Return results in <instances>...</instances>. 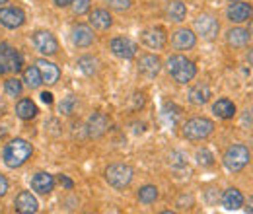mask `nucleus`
Returning a JSON list of instances; mask_svg holds the SVG:
<instances>
[{"label":"nucleus","mask_w":253,"mask_h":214,"mask_svg":"<svg viewBox=\"0 0 253 214\" xmlns=\"http://www.w3.org/2000/svg\"><path fill=\"white\" fill-rule=\"evenodd\" d=\"M160 70H162V61H160L156 55H142L138 59V72L144 74L146 78L158 76Z\"/></svg>","instance_id":"nucleus-15"},{"label":"nucleus","mask_w":253,"mask_h":214,"mask_svg":"<svg viewBox=\"0 0 253 214\" xmlns=\"http://www.w3.org/2000/svg\"><path fill=\"white\" fill-rule=\"evenodd\" d=\"M107 128H109V121H107V117L103 113H92L88 123H86V134L90 138L103 136L107 132Z\"/></svg>","instance_id":"nucleus-13"},{"label":"nucleus","mask_w":253,"mask_h":214,"mask_svg":"<svg viewBox=\"0 0 253 214\" xmlns=\"http://www.w3.org/2000/svg\"><path fill=\"white\" fill-rule=\"evenodd\" d=\"M55 187V177L47 171H39L32 177V189L39 195H49Z\"/></svg>","instance_id":"nucleus-19"},{"label":"nucleus","mask_w":253,"mask_h":214,"mask_svg":"<svg viewBox=\"0 0 253 214\" xmlns=\"http://www.w3.org/2000/svg\"><path fill=\"white\" fill-rule=\"evenodd\" d=\"M90 4H92V0H72V2H70V6H72V12H74L76 16H82V14H86V12L90 10Z\"/></svg>","instance_id":"nucleus-34"},{"label":"nucleus","mask_w":253,"mask_h":214,"mask_svg":"<svg viewBox=\"0 0 253 214\" xmlns=\"http://www.w3.org/2000/svg\"><path fill=\"white\" fill-rule=\"evenodd\" d=\"M8 193V179L4 175H0V197H4Z\"/></svg>","instance_id":"nucleus-37"},{"label":"nucleus","mask_w":253,"mask_h":214,"mask_svg":"<svg viewBox=\"0 0 253 214\" xmlns=\"http://www.w3.org/2000/svg\"><path fill=\"white\" fill-rule=\"evenodd\" d=\"M156 199H158V189L154 185H144L138 191V201L142 205H152V203H156Z\"/></svg>","instance_id":"nucleus-29"},{"label":"nucleus","mask_w":253,"mask_h":214,"mask_svg":"<svg viewBox=\"0 0 253 214\" xmlns=\"http://www.w3.org/2000/svg\"><path fill=\"white\" fill-rule=\"evenodd\" d=\"M4 134H6V128H4V127H0V138H2Z\"/></svg>","instance_id":"nucleus-43"},{"label":"nucleus","mask_w":253,"mask_h":214,"mask_svg":"<svg viewBox=\"0 0 253 214\" xmlns=\"http://www.w3.org/2000/svg\"><path fill=\"white\" fill-rule=\"evenodd\" d=\"M132 177H134V171L126 164H113V166H109L105 170L107 183L111 185V187H115V189H125V187H128L130 181H132Z\"/></svg>","instance_id":"nucleus-5"},{"label":"nucleus","mask_w":253,"mask_h":214,"mask_svg":"<svg viewBox=\"0 0 253 214\" xmlns=\"http://www.w3.org/2000/svg\"><path fill=\"white\" fill-rule=\"evenodd\" d=\"M214 130V123L207 117H193L183 125V136L189 140H203L211 136Z\"/></svg>","instance_id":"nucleus-4"},{"label":"nucleus","mask_w":253,"mask_h":214,"mask_svg":"<svg viewBox=\"0 0 253 214\" xmlns=\"http://www.w3.org/2000/svg\"><path fill=\"white\" fill-rule=\"evenodd\" d=\"M6 2H8V0H0V4H6Z\"/></svg>","instance_id":"nucleus-45"},{"label":"nucleus","mask_w":253,"mask_h":214,"mask_svg":"<svg viewBox=\"0 0 253 214\" xmlns=\"http://www.w3.org/2000/svg\"><path fill=\"white\" fill-rule=\"evenodd\" d=\"M32 152H33V148L28 140H24V138H14V140H10V142L6 144L2 158H4V164H6L8 168H20V166H24V164L30 160Z\"/></svg>","instance_id":"nucleus-1"},{"label":"nucleus","mask_w":253,"mask_h":214,"mask_svg":"<svg viewBox=\"0 0 253 214\" xmlns=\"http://www.w3.org/2000/svg\"><path fill=\"white\" fill-rule=\"evenodd\" d=\"M37 68H39V72H41L43 84L53 86V84L59 82V78H61V70H59V66H57L55 62L47 61V59H39V61H37Z\"/></svg>","instance_id":"nucleus-14"},{"label":"nucleus","mask_w":253,"mask_h":214,"mask_svg":"<svg viewBox=\"0 0 253 214\" xmlns=\"http://www.w3.org/2000/svg\"><path fill=\"white\" fill-rule=\"evenodd\" d=\"M195 31H197L203 39L212 41V39L218 35V31H220V24H218V20H216L214 16L203 14V16H199V18L195 20Z\"/></svg>","instance_id":"nucleus-7"},{"label":"nucleus","mask_w":253,"mask_h":214,"mask_svg":"<svg viewBox=\"0 0 253 214\" xmlns=\"http://www.w3.org/2000/svg\"><path fill=\"white\" fill-rule=\"evenodd\" d=\"M33 45L41 55H47V57H53L59 51V43H57L55 35L49 31H35L33 33Z\"/></svg>","instance_id":"nucleus-8"},{"label":"nucleus","mask_w":253,"mask_h":214,"mask_svg":"<svg viewBox=\"0 0 253 214\" xmlns=\"http://www.w3.org/2000/svg\"><path fill=\"white\" fill-rule=\"evenodd\" d=\"M250 33L253 35V20H252V24H250Z\"/></svg>","instance_id":"nucleus-44"},{"label":"nucleus","mask_w":253,"mask_h":214,"mask_svg":"<svg viewBox=\"0 0 253 214\" xmlns=\"http://www.w3.org/2000/svg\"><path fill=\"white\" fill-rule=\"evenodd\" d=\"M53 2H55L59 8H64V6H70V2H72V0H53Z\"/></svg>","instance_id":"nucleus-40"},{"label":"nucleus","mask_w":253,"mask_h":214,"mask_svg":"<svg viewBox=\"0 0 253 214\" xmlns=\"http://www.w3.org/2000/svg\"><path fill=\"white\" fill-rule=\"evenodd\" d=\"M168 70H169V74L173 76V80L179 82V84H187V82H191V80L195 78V74H197L195 62H191L189 59H185L183 55H173V57H169V59H168Z\"/></svg>","instance_id":"nucleus-2"},{"label":"nucleus","mask_w":253,"mask_h":214,"mask_svg":"<svg viewBox=\"0 0 253 214\" xmlns=\"http://www.w3.org/2000/svg\"><path fill=\"white\" fill-rule=\"evenodd\" d=\"M4 92H6V95H10V97L22 95V92H24L22 80H18V78H8V80L4 82Z\"/></svg>","instance_id":"nucleus-30"},{"label":"nucleus","mask_w":253,"mask_h":214,"mask_svg":"<svg viewBox=\"0 0 253 214\" xmlns=\"http://www.w3.org/2000/svg\"><path fill=\"white\" fill-rule=\"evenodd\" d=\"M248 62L253 66V49H250V51H248Z\"/></svg>","instance_id":"nucleus-42"},{"label":"nucleus","mask_w":253,"mask_h":214,"mask_svg":"<svg viewBox=\"0 0 253 214\" xmlns=\"http://www.w3.org/2000/svg\"><path fill=\"white\" fill-rule=\"evenodd\" d=\"M212 113H214L216 117H220V119H232V117L236 115V105H234V101H230L228 97H222V99H218V101L212 105Z\"/></svg>","instance_id":"nucleus-25"},{"label":"nucleus","mask_w":253,"mask_h":214,"mask_svg":"<svg viewBox=\"0 0 253 214\" xmlns=\"http://www.w3.org/2000/svg\"><path fill=\"white\" fill-rule=\"evenodd\" d=\"M252 12H253V8L250 2H242V0H238V2L230 4L226 16H228L230 22H234V24H242V22H248V20L252 18Z\"/></svg>","instance_id":"nucleus-12"},{"label":"nucleus","mask_w":253,"mask_h":214,"mask_svg":"<svg viewBox=\"0 0 253 214\" xmlns=\"http://www.w3.org/2000/svg\"><path fill=\"white\" fill-rule=\"evenodd\" d=\"M72 43L76 47H80V49L90 47L94 43V31H92V28L84 26V24L74 26V30H72Z\"/></svg>","instance_id":"nucleus-16"},{"label":"nucleus","mask_w":253,"mask_h":214,"mask_svg":"<svg viewBox=\"0 0 253 214\" xmlns=\"http://www.w3.org/2000/svg\"><path fill=\"white\" fill-rule=\"evenodd\" d=\"M209 99H211V88L205 82L195 84L189 90V101L193 105H205L209 103Z\"/></svg>","instance_id":"nucleus-23"},{"label":"nucleus","mask_w":253,"mask_h":214,"mask_svg":"<svg viewBox=\"0 0 253 214\" xmlns=\"http://www.w3.org/2000/svg\"><path fill=\"white\" fill-rule=\"evenodd\" d=\"M250 35L252 33L244 28H232L226 33V41L230 47H246L250 43Z\"/></svg>","instance_id":"nucleus-24"},{"label":"nucleus","mask_w":253,"mask_h":214,"mask_svg":"<svg viewBox=\"0 0 253 214\" xmlns=\"http://www.w3.org/2000/svg\"><path fill=\"white\" fill-rule=\"evenodd\" d=\"M107 4H109V8L111 10H115V12H125L130 8V0H105Z\"/></svg>","instance_id":"nucleus-35"},{"label":"nucleus","mask_w":253,"mask_h":214,"mask_svg":"<svg viewBox=\"0 0 253 214\" xmlns=\"http://www.w3.org/2000/svg\"><path fill=\"white\" fill-rule=\"evenodd\" d=\"M14 207H16V213H22V214H33V213H37V209H39L37 199L33 197L30 191H22V193L16 197Z\"/></svg>","instance_id":"nucleus-17"},{"label":"nucleus","mask_w":253,"mask_h":214,"mask_svg":"<svg viewBox=\"0 0 253 214\" xmlns=\"http://www.w3.org/2000/svg\"><path fill=\"white\" fill-rule=\"evenodd\" d=\"M169 164L173 168H183V166H187V158L183 152H173L169 156Z\"/></svg>","instance_id":"nucleus-36"},{"label":"nucleus","mask_w":253,"mask_h":214,"mask_svg":"<svg viewBox=\"0 0 253 214\" xmlns=\"http://www.w3.org/2000/svg\"><path fill=\"white\" fill-rule=\"evenodd\" d=\"M171 43H173V47L177 51H189V49L195 47V43H197V35L191 30H187V28H183V30H177L173 33Z\"/></svg>","instance_id":"nucleus-18"},{"label":"nucleus","mask_w":253,"mask_h":214,"mask_svg":"<svg viewBox=\"0 0 253 214\" xmlns=\"http://www.w3.org/2000/svg\"><path fill=\"white\" fill-rule=\"evenodd\" d=\"M78 66H80V70L86 76H94L95 70H97V61H95L94 57H80L78 59Z\"/></svg>","instance_id":"nucleus-31"},{"label":"nucleus","mask_w":253,"mask_h":214,"mask_svg":"<svg viewBox=\"0 0 253 214\" xmlns=\"http://www.w3.org/2000/svg\"><path fill=\"white\" fill-rule=\"evenodd\" d=\"M109 49L113 51V55L115 57H119V59H132L134 55H136V51H138V47H136V43L132 41V39H128V37H115V39H111V43H109Z\"/></svg>","instance_id":"nucleus-9"},{"label":"nucleus","mask_w":253,"mask_h":214,"mask_svg":"<svg viewBox=\"0 0 253 214\" xmlns=\"http://www.w3.org/2000/svg\"><path fill=\"white\" fill-rule=\"evenodd\" d=\"M59 181H61V185H64L66 189H72V187H74V183H72V179H68L66 175H59Z\"/></svg>","instance_id":"nucleus-38"},{"label":"nucleus","mask_w":253,"mask_h":214,"mask_svg":"<svg viewBox=\"0 0 253 214\" xmlns=\"http://www.w3.org/2000/svg\"><path fill=\"white\" fill-rule=\"evenodd\" d=\"M220 203L226 211H238V209L244 207V195L238 189H234V187L232 189H226L224 195H222Z\"/></svg>","instance_id":"nucleus-20"},{"label":"nucleus","mask_w":253,"mask_h":214,"mask_svg":"<svg viewBox=\"0 0 253 214\" xmlns=\"http://www.w3.org/2000/svg\"><path fill=\"white\" fill-rule=\"evenodd\" d=\"M230 2H238V0H230Z\"/></svg>","instance_id":"nucleus-46"},{"label":"nucleus","mask_w":253,"mask_h":214,"mask_svg":"<svg viewBox=\"0 0 253 214\" xmlns=\"http://www.w3.org/2000/svg\"><path fill=\"white\" fill-rule=\"evenodd\" d=\"M24 22H26V14H24V10H20V8H0V24L4 26V28H8V30H16V28H20V26H24Z\"/></svg>","instance_id":"nucleus-11"},{"label":"nucleus","mask_w":253,"mask_h":214,"mask_svg":"<svg viewBox=\"0 0 253 214\" xmlns=\"http://www.w3.org/2000/svg\"><path fill=\"white\" fill-rule=\"evenodd\" d=\"M16 115L24 121H30L37 115V105L33 103L32 99H20L16 105Z\"/></svg>","instance_id":"nucleus-26"},{"label":"nucleus","mask_w":253,"mask_h":214,"mask_svg":"<svg viewBox=\"0 0 253 214\" xmlns=\"http://www.w3.org/2000/svg\"><path fill=\"white\" fill-rule=\"evenodd\" d=\"M246 211L250 214H253V197H250V201H248V207H246Z\"/></svg>","instance_id":"nucleus-41"},{"label":"nucleus","mask_w":253,"mask_h":214,"mask_svg":"<svg viewBox=\"0 0 253 214\" xmlns=\"http://www.w3.org/2000/svg\"><path fill=\"white\" fill-rule=\"evenodd\" d=\"M250 160H252L250 148L244 146V144H232V146L224 152V158H222L226 170H230V171H234V173H236V171H242V170L250 164Z\"/></svg>","instance_id":"nucleus-3"},{"label":"nucleus","mask_w":253,"mask_h":214,"mask_svg":"<svg viewBox=\"0 0 253 214\" xmlns=\"http://www.w3.org/2000/svg\"><path fill=\"white\" fill-rule=\"evenodd\" d=\"M41 101H43V103H47V105H49V103H53V93L43 92L41 93Z\"/></svg>","instance_id":"nucleus-39"},{"label":"nucleus","mask_w":253,"mask_h":214,"mask_svg":"<svg viewBox=\"0 0 253 214\" xmlns=\"http://www.w3.org/2000/svg\"><path fill=\"white\" fill-rule=\"evenodd\" d=\"M76 97L74 95H66L63 101H61V105H59V111L63 113V115H72L74 113V109H76Z\"/></svg>","instance_id":"nucleus-32"},{"label":"nucleus","mask_w":253,"mask_h":214,"mask_svg":"<svg viewBox=\"0 0 253 214\" xmlns=\"http://www.w3.org/2000/svg\"><path fill=\"white\" fill-rule=\"evenodd\" d=\"M111 24H113V18H111V14L107 10H94V12H90V26L95 28V30L105 31L111 28Z\"/></svg>","instance_id":"nucleus-22"},{"label":"nucleus","mask_w":253,"mask_h":214,"mask_svg":"<svg viewBox=\"0 0 253 214\" xmlns=\"http://www.w3.org/2000/svg\"><path fill=\"white\" fill-rule=\"evenodd\" d=\"M166 16L171 22H183L187 16V6L181 0H169L166 4Z\"/></svg>","instance_id":"nucleus-21"},{"label":"nucleus","mask_w":253,"mask_h":214,"mask_svg":"<svg viewBox=\"0 0 253 214\" xmlns=\"http://www.w3.org/2000/svg\"><path fill=\"white\" fill-rule=\"evenodd\" d=\"M140 41L148 47V49H154V51H160L166 47L168 43V35L164 28H148L140 33Z\"/></svg>","instance_id":"nucleus-10"},{"label":"nucleus","mask_w":253,"mask_h":214,"mask_svg":"<svg viewBox=\"0 0 253 214\" xmlns=\"http://www.w3.org/2000/svg\"><path fill=\"white\" fill-rule=\"evenodd\" d=\"M22 70V55L8 43H0V74L20 72Z\"/></svg>","instance_id":"nucleus-6"},{"label":"nucleus","mask_w":253,"mask_h":214,"mask_svg":"<svg viewBox=\"0 0 253 214\" xmlns=\"http://www.w3.org/2000/svg\"><path fill=\"white\" fill-rule=\"evenodd\" d=\"M181 113H183V109L177 107L175 103H166L164 109H162V117H164V121L169 123V125H177V121L181 119Z\"/></svg>","instance_id":"nucleus-27"},{"label":"nucleus","mask_w":253,"mask_h":214,"mask_svg":"<svg viewBox=\"0 0 253 214\" xmlns=\"http://www.w3.org/2000/svg\"><path fill=\"white\" fill-rule=\"evenodd\" d=\"M197 162H199V166H203V168H211L212 164H214V156L209 152L207 148H203V150H199L197 152Z\"/></svg>","instance_id":"nucleus-33"},{"label":"nucleus","mask_w":253,"mask_h":214,"mask_svg":"<svg viewBox=\"0 0 253 214\" xmlns=\"http://www.w3.org/2000/svg\"><path fill=\"white\" fill-rule=\"evenodd\" d=\"M24 82H26L30 88H39V86L43 84V78H41V72H39L37 64H35V66H28V68L24 70Z\"/></svg>","instance_id":"nucleus-28"}]
</instances>
